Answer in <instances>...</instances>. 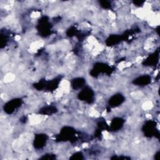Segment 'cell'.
Segmentation results:
<instances>
[{
  "label": "cell",
  "mask_w": 160,
  "mask_h": 160,
  "mask_svg": "<svg viewBox=\"0 0 160 160\" xmlns=\"http://www.w3.org/2000/svg\"><path fill=\"white\" fill-rule=\"evenodd\" d=\"M120 41V37L116 35H112L109 36L106 41V43L108 46H112L116 44Z\"/></svg>",
  "instance_id": "obj_11"
},
{
  "label": "cell",
  "mask_w": 160,
  "mask_h": 160,
  "mask_svg": "<svg viewBox=\"0 0 160 160\" xmlns=\"http://www.w3.org/2000/svg\"><path fill=\"white\" fill-rule=\"evenodd\" d=\"M83 155L81 152H77L72 154V156L70 158L71 159H82Z\"/></svg>",
  "instance_id": "obj_12"
},
{
  "label": "cell",
  "mask_w": 160,
  "mask_h": 160,
  "mask_svg": "<svg viewBox=\"0 0 160 160\" xmlns=\"http://www.w3.org/2000/svg\"><path fill=\"white\" fill-rule=\"evenodd\" d=\"M74 130L70 127H64L61 129V134H59V139L69 140L73 138V135L74 134Z\"/></svg>",
  "instance_id": "obj_4"
},
{
  "label": "cell",
  "mask_w": 160,
  "mask_h": 160,
  "mask_svg": "<svg viewBox=\"0 0 160 160\" xmlns=\"http://www.w3.org/2000/svg\"><path fill=\"white\" fill-rule=\"evenodd\" d=\"M55 156L54 155L52 154H44V156H43L42 158H41V159H55Z\"/></svg>",
  "instance_id": "obj_14"
},
{
  "label": "cell",
  "mask_w": 160,
  "mask_h": 160,
  "mask_svg": "<svg viewBox=\"0 0 160 160\" xmlns=\"http://www.w3.org/2000/svg\"><path fill=\"white\" fill-rule=\"evenodd\" d=\"M150 82H151V77L148 75H144V76L138 77V78L135 79L133 81V83L138 86H146L149 83H150Z\"/></svg>",
  "instance_id": "obj_7"
},
{
  "label": "cell",
  "mask_w": 160,
  "mask_h": 160,
  "mask_svg": "<svg viewBox=\"0 0 160 160\" xmlns=\"http://www.w3.org/2000/svg\"><path fill=\"white\" fill-rule=\"evenodd\" d=\"M101 4V6L105 9H108L109 8L111 7V4L109 2L106 1H100L99 2Z\"/></svg>",
  "instance_id": "obj_13"
},
{
  "label": "cell",
  "mask_w": 160,
  "mask_h": 160,
  "mask_svg": "<svg viewBox=\"0 0 160 160\" xmlns=\"http://www.w3.org/2000/svg\"><path fill=\"white\" fill-rule=\"evenodd\" d=\"M155 123L154 121H149L146 122V124L144 126L143 129L145 131V133L149 136H151L152 135H155V131H154Z\"/></svg>",
  "instance_id": "obj_8"
},
{
  "label": "cell",
  "mask_w": 160,
  "mask_h": 160,
  "mask_svg": "<svg viewBox=\"0 0 160 160\" xmlns=\"http://www.w3.org/2000/svg\"><path fill=\"white\" fill-rule=\"evenodd\" d=\"M94 92L88 87L84 88L78 94V98L81 101L91 103L93 101Z\"/></svg>",
  "instance_id": "obj_2"
},
{
  "label": "cell",
  "mask_w": 160,
  "mask_h": 160,
  "mask_svg": "<svg viewBox=\"0 0 160 160\" xmlns=\"http://www.w3.org/2000/svg\"><path fill=\"white\" fill-rule=\"evenodd\" d=\"M48 140V136L44 134H38L35 136L34 141V146L36 149L42 148Z\"/></svg>",
  "instance_id": "obj_3"
},
{
  "label": "cell",
  "mask_w": 160,
  "mask_h": 160,
  "mask_svg": "<svg viewBox=\"0 0 160 160\" xmlns=\"http://www.w3.org/2000/svg\"><path fill=\"white\" fill-rule=\"evenodd\" d=\"M124 123V120L120 118H114L111 123L110 125V129L112 131H116L120 129Z\"/></svg>",
  "instance_id": "obj_6"
},
{
  "label": "cell",
  "mask_w": 160,
  "mask_h": 160,
  "mask_svg": "<svg viewBox=\"0 0 160 160\" xmlns=\"http://www.w3.org/2000/svg\"><path fill=\"white\" fill-rule=\"evenodd\" d=\"M57 111V109L55 107L53 106H47L42 108L39 112L42 114H52L55 113Z\"/></svg>",
  "instance_id": "obj_10"
},
{
  "label": "cell",
  "mask_w": 160,
  "mask_h": 160,
  "mask_svg": "<svg viewBox=\"0 0 160 160\" xmlns=\"http://www.w3.org/2000/svg\"><path fill=\"white\" fill-rule=\"evenodd\" d=\"M85 83V79L82 78H75L71 81V86L74 89H78L82 88Z\"/></svg>",
  "instance_id": "obj_9"
},
{
  "label": "cell",
  "mask_w": 160,
  "mask_h": 160,
  "mask_svg": "<svg viewBox=\"0 0 160 160\" xmlns=\"http://www.w3.org/2000/svg\"><path fill=\"white\" fill-rule=\"evenodd\" d=\"M22 103V100L19 98L12 99L6 103L4 106V111L8 114H12L15 109L18 108Z\"/></svg>",
  "instance_id": "obj_1"
},
{
  "label": "cell",
  "mask_w": 160,
  "mask_h": 160,
  "mask_svg": "<svg viewBox=\"0 0 160 160\" xmlns=\"http://www.w3.org/2000/svg\"><path fill=\"white\" fill-rule=\"evenodd\" d=\"M124 101V97L121 94H116L111 97L109 100V105L111 107H117Z\"/></svg>",
  "instance_id": "obj_5"
}]
</instances>
